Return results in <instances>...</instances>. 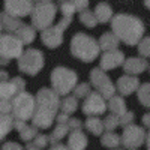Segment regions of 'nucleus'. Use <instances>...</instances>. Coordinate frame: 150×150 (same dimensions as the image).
<instances>
[{"label":"nucleus","instance_id":"obj_22","mask_svg":"<svg viewBox=\"0 0 150 150\" xmlns=\"http://www.w3.org/2000/svg\"><path fill=\"white\" fill-rule=\"evenodd\" d=\"M110 108L111 111H114V112H123L125 114V102H123V99L122 98H112L111 99V102H110Z\"/></svg>","mask_w":150,"mask_h":150},{"label":"nucleus","instance_id":"obj_4","mask_svg":"<svg viewBox=\"0 0 150 150\" xmlns=\"http://www.w3.org/2000/svg\"><path fill=\"white\" fill-rule=\"evenodd\" d=\"M51 81H53L54 89H56L59 93H68L72 87H74L75 81H77V75H75V72H72V71H69V69L57 68V69L53 72Z\"/></svg>","mask_w":150,"mask_h":150},{"label":"nucleus","instance_id":"obj_18","mask_svg":"<svg viewBox=\"0 0 150 150\" xmlns=\"http://www.w3.org/2000/svg\"><path fill=\"white\" fill-rule=\"evenodd\" d=\"M96 17H98V20L101 21V23L108 21L111 18V9H110V6L105 5V3L98 5L96 6Z\"/></svg>","mask_w":150,"mask_h":150},{"label":"nucleus","instance_id":"obj_12","mask_svg":"<svg viewBox=\"0 0 150 150\" xmlns=\"http://www.w3.org/2000/svg\"><path fill=\"white\" fill-rule=\"evenodd\" d=\"M143 131L140 128H137V126H129L126 131H125V135H123V138L122 141L126 144L128 147H137V146H140L141 141H143Z\"/></svg>","mask_w":150,"mask_h":150},{"label":"nucleus","instance_id":"obj_33","mask_svg":"<svg viewBox=\"0 0 150 150\" xmlns=\"http://www.w3.org/2000/svg\"><path fill=\"white\" fill-rule=\"evenodd\" d=\"M117 125V119L116 117H108L107 120H105V126L110 129V128H114Z\"/></svg>","mask_w":150,"mask_h":150},{"label":"nucleus","instance_id":"obj_40","mask_svg":"<svg viewBox=\"0 0 150 150\" xmlns=\"http://www.w3.org/2000/svg\"><path fill=\"white\" fill-rule=\"evenodd\" d=\"M146 6H149V8H150V0H146Z\"/></svg>","mask_w":150,"mask_h":150},{"label":"nucleus","instance_id":"obj_16","mask_svg":"<svg viewBox=\"0 0 150 150\" xmlns=\"http://www.w3.org/2000/svg\"><path fill=\"white\" fill-rule=\"evenodd\" d=\"M86 144H87V140H86L84 134H81V132H74L72 134L71 140H69L71 150H83Z\"/></svg>","mask_w":150,"mask_h":150},{"label":"nucleus","instance_id":"obj_2","mask_svg":"<svg viewBox=\"0 0 150 150\" xmlns=\"http://www.w3.org/2000/svg\"><path fill=\"white\" fill-rule=\"evenodd\" d=\"M38 101H39V108H38V114L35 116V125L47 128L53 122L54 111L57 108V98L50 90H41V93L38 95Z\"/></svg>","mask_w":150,"mask_h":150},{"label":"nucleus","instance_id":"obj_19","mask_svg":"<svg viewBox=\"0 0 150 150\" xmlns=\"http://www.w3.org/2000/svg\"><path fill=\"white\" fill-rule=\"evenodd\" d=\"M11 117H8L6 114L5 116H0V140L3 138V137L9 132L11 129Z\"/></svg>","mask_w":150,"mask_h":150},{"label":"nucleus","instance_id":"obj_5","mask_svg":"<svg viewBox=\"0 0 150 150\" xmlns=\"http://www.w3.org/2000/svg\"><path fill=\"white\" fill-rule=\"evenodd\" d=\"M44 65V57L39 51H36V50H30L24 54V57L21 59L20 62V69L23 72H27L30 75L36 74L39 71Z\"/></svg>","mask_w":150,"mask_h":150},{"label":"nucleus","instance_id":"obj_30","mask_svg":"<svg viewBox=\"0 0 150 150\" xmlns=\"http://www.w3.org/2000/svg\"><path fill=\"white\" fill-rule=\"evenodd\" d=\"M140 53L144 56H150V38H146V39L141 42L140 45Z\"/></svg>","mask_w":150,"mask_h":150},{"label":"nucleus","instance_id":"obj_37","mask_svg":"<svg viewBox=\"0 0 150 150\" xmlns=\"http://www.w3.org/2000/svg\"><path fill=\"white\" fill-rule=\"evenodd\" d=\"M45 143H47V138H45V137H41V138H38V140H36V144L39 146V147H42Z\"/></svg>","mask_w":150,"mask_h":150},{"label":"nucleus","instance_id":"obj_27","mask_svg":"<svg viewBox=\"0 0 150 150\" xmlns=\"http://www.w3.org/2000/svg\"><path fill=\"white\" fill-rule=\"evenodd\" d=\"M2 20H5L3 21V27L5 29H8V30H15V29H18V27H15V26H18V21L15 20V18H9L6 14H2V17H0Z\"/></svg>","mask_w":150,"mask_h":150},{"label":"nucleus","instance_id":"obj_29","mask_svg":"<svg viewBox=\"0 0 150 150\" xmlns=\"http://www.w3.org/2000/svg\"><path fill=\"white\" fill-rule=\"evenodd\" d=\"M66 131H68V128L65 126L63 123H60L59 128H57V129L54 131V134H53V140H59V138H62V137H65Z\"/></svg>","mask_w":150,"mask_h":150},{"label":"nucleus","instance_id":"obj_11","mask_svg":"<svg viewBox=\"0 0 150 150\" xmlns=\"http://www.w3.org/2000/svg\"><path fill=\"white\" fill-rule=\"evenodd\" d=\"M30 2L29 0H6V9L14 15L24 17L30 12Z\"/></svg>","mask_w":150,"mask_h":150},{"label":"nucleus","instance_id":"obj_15","mask_svg":"<svg viewBox=\"0 0 150 150\" xmlns=\"http://www.w3.org/2000/svg\"><path fill=\"white\" fill-rule=\"evenodd\" d=\"M119 90L122 92V93H125V95H129V93H132L135 89H137V86H138V80H137L135 77H122L120 80H119Z\"/></svg>","mask_w":150,"mask_h":150},{"label":"nucleus","instance_id":"obj_3","mask_svg":"<svg viewBox=\"0 0 150 150\" xmlns=\"http://www.w3.org/2000/svg\"><path fill=\"white\" fill-rule=\"evenodd\" d=\"M71 50H72V54L75 57H78L84 62H90L98 56L99 45L93 41V38L86 36L83 33H78V35L74 36Z\"/></svg>","mask_w":150,"mask_h":150},{"label":"nucleus","instance_id":"obj_32","mask_svg":"<svg viewBox=\"0 0 150 150\" xmlns=\"http://www.w3.org/2000/svg\"><path fill=\"white\" fill-rule=\"evenodd\" d=\"M87 93H89V86L81 84V86L78 87L77 93H75V96H77V98H81V96H84V95H87Z\"/></svg>","mask_w":150,"mask_h":150},{"label":"nucleus","instance_id":"obj_14","mask_svg":"<svg viewBox=\"0 0 150 150\" xmlns=\"http://www.w3.org/2000/svg\"><path fill=\"white\" fill-rule=\"evenodd\" d=\"M123 56L119 51H107L102 56V68L105 69H111V68H116L122 63Z\"/></svg>","mask_w":150,"mask_h":150},{"label":"nucleus","instance_id":"obj_24","mask_svg":"<svg viewBox=\"0 0 150 150\" xmlns=\"http://www.w3.org/2000/svg\"><path fill=\"white\" fill-rule=\"evenodd\" d=\"M20 38L23 39V42H32L35 38V32L27 26H23V29L20 30Z\"/></svg>","mask_w":150,"mask_h":150},{"label":"nucleus","instance_id":"obj_39","mask_svg":"<svg viewBox=\"0 0 150 150\" xmlns=\"http://www.w3.org/2000/svg\"><path fill=\"white\" fill-rule=\"evenodd\" d=\"M51 150H66V149H65L63 146H56V147H53Z\"/></svg>","mask_w":150,"mask_h":150},{"label":"nucleus","instance_id":"obj_6","mask_svg":"<svg viewBox=\"0 0 150 150\" xmlns=\"http://www.w3.org/2000/svg\"><path fill=\"white\" fill-rule=\"evenodd\" d=\"M21 45L23 42L14 36L0 38V56H5L6 59L18 57L21 54Z\"/></svg>","mask_w":150,"mask_h":150},{"label":"nucleus","instance_id":"obj_7","mask_svg":"<svg viewBox=\"0 0 150 150\" xmlns=\"http://www.w3.org/2000/svg\"><path fill=\"white\" fill-rule=\"evenodd\" d=\"M56 14V8L53 5H41L36 8V12L33 15V23L38 26V29H45L50 23L53 21Z\"/></svg>","mask_w":150,"mask_h":150},{"label":"nucleus","instance_id":"obj_20","mask_svg":"<svg viewBox=\"0 0 150 150\" xmlns=\"http://www.w3.org/2000/svg\"><path fill=\"white\" fill-rule=\"evenodd\" d=\"M117 45V39L114 36H112L111 33H105L102 36V39H101V47L104 50H110L111 47H116Z\"/></svg>","mask_w":150,"mask_h":150},{"label":"nucleus","instance_id":"obj_10","mask_svg":"<svg viewBox=\"0 0 150 150\" xmlns=\"http://www.w3.org/2000/svg\"><path fill=\"white\" fill-rule=\"evenodd\" d=\"M92 81L93 84L98 87V89H101V92L105 95V96H111L112 92H114V87L112 84L108 81V78L105 77V74H102L99 69H95L92 72Z\"/></svg>","mask_w":150,"mask_h":150},{"label":"nucleus","instance_id":"obj_36","mask_svg":"<svg viewBox=\"0 0 150 150\" xmlns=\"http://www.w3.org/2000/svg\"><path fill=\"white\" fill-rule=\"evenodd\" d=\"M131 120H132V114H126V116L122 119V125H128Z\"/></svg>","mask_w":150,"mask_h":150},{"label":"nucleus","instance_id":"obj_26","mask_svg":"<svg viewBox=\"0 0 150 150\" xmlns=\"http://www.w3.org/2000/svg\"><path fill=\"white\" fill-rule=\"evenodd\" d=\"M62 108H63V111L68 112V114L75 111V108H77V99L75 98H66L63 101V104H62Z\"/></svg>","mask_w":150,"mask_h":150},{"label":"nucleus","instance_id":"obj_35","mask_svg":"<svg viewBox=\"0 0 150 150\" xmlns=\"http://www.w3.org/2000/svg\"><path fill=\"white\" fill-rule=\"evenodd\" d=\"M9 110H11V104L9 102H0V112H9Z\"/></svg>","mask_w":150,"mask_h":150},{"label":"nucleus","instance_id":"obj_25","mask_svg":"<svg viewBox=\"0 0 150 150\" xmlns=\"http://www.w3.org/2000/svg\"><path fill=\"white\" fill-rule=\"evenodd\" d=\"M102 144L107 147H116L119 144V137L116 134H107L105 137H102Z\"/></svg>","mask_w":150,"mask_h":150},{"label":"nucleus","instance_id":"obj_8","mask_svg":"<svg viewBox=\"0 0 150 150\" xmlns=\"http://www.w3.org/2000/svg\"><path fill=\"white\" fill-rule=\"evenodd\" d=\"M33 111V98L27 93H21L14 102V112L20 119H29Z\"/></svg>","mask_w":150,"mask_h":150},{"label":"nucleus","instance_id":"obj_31","mask_svg":"<svg viewBox=\"0 0 150 150\" xmlns=\"http://www.w3.org/2000/svg\"><path fill=\"white\" fill-rule=\"evenodd\" d=\"M33 135H36V132H35L33 128H26V126H24V129L21 131V137H23L24 140H30Z\"/></svg>","mask_w":150,"mask_h":150},{"label":"nucleus","instance_id":"obj_21","mask_svg":"<svg viewBox=\"0 0 150 150\" xmlns=\"http://www.w3.org/2000/svg\"><path fill=\"white\" fill-rule=\"evenodd\" d=\"M138 96H140V101L144 105L150 107V84H144L141 87L140 92H138Z\"/></svg>","mask_w":150,"mask_h":150},{"label":"nucleus","instance_id":"obj_34","mask_svg":"<svg viewBox=\"0 0 150 150\" xmlns=\"http://www.w3.org/2000/svg\"><path fill=\"white\" fill-rule=\"evenodd\" d=\"M3 150H23V149H21V146H18V144H15V143H8V144L3 147Z\"/></svg>","mask_w":150,"mask_h":150},{"label":"nucleus","instance_id":"obj_23","mask_svg":"<svg viewBox=\"0 0 150 150\" xmlns=\"http://www.w3.org/2000/svg\"><path fill=\"white\" fill-rule=\"evenodd\" d=\"M86 126H87V129H89L90 132L99 135V134H101V131H102V122H99L96 119H90L89 122H87Z\"/></svg>","mask_w":150,"mask_h":150},{"label":"nucleus","instance_id":"obj_17","mask_svg":"<svg viewBox=\"0 0 150 150\" xmlns=\"http://www.w3.org/2000/svg\"><path fill=\"white\" fill-rule=\"evenodd\" d=\"M125 69L129 74H138L146 69V62L140 59H129L126 62V65H125Z\"/></svg>","mask_w":150,"mask_h":150},{"label":"nucleus","instance_id":"obj_38","mask_svg":"<svg viewBox=\"0 0 150 150\" xmlns=\"http://www.w3.org/2000/svg\"><path fill=\"white\" fill-rule=\"evenodd\" d=\"M144 125L150 126V114H149V116H144Z\"/></svg>","mask_w":150,"mask_h":150},{"label":"nucleus","instance_id":"obj_28","mask_svg":"<svg viewBox=\"0 0 150 150\" xmlns=\"http://www.w3.org/2000/svg\"><path fill=\"white\" fill-rule=\"evenodd\" d=\"M93 14H90V12H84V14L81 15V21L84 23V24H87L89 27H93L95 24H96V20L92 17Z\"/></svg>","mask_w":150,"mask_h":150},{"label":"nucleus","instance_id":"obj_1","mask_svg":"<svg viewBox=\"0 0 150 150\" xmlns=\"http://www.w3.org/2000/svg\"><path fill=\"white\" fill-rule=\"evenodd\" d=\"M112 27L120 39H123L129 45L138 42L143 35V23L138 18L129 15H117L112 20Z\"/></svg>","mask_w":150,"mask_h":150},{"label":"nucleus","instance_id":"obj_9","mask_svg":"<svg viewBox=\"0 0 150 150\" xmlns=\"http://www.w3.org/2000/svg\"><path fill=\"white\" fill-rule=\"evenodd\" d=\"M83 111H84V114H102L105 111L104 99L98 93H92L86 99V102L83 105Z\"/></svg>","mask_w":150,"mask_h":150},{"label":"nucleus","instance_id":"obj_13","mask_svg":"<svg viewBox=\"0 0 150 150\" xmlns=\"http://www.w3.org/2000/svg\"><path fill=\"white\" fill-rule=\"evenodd\" d=\"M62 32H63V30H62L59 26L54 27V29H50V30L42 33V39H44V42L48 47H57L62 42V36H60Z\"/></svg>","mask_w":150,"mask_h":150}]
</instances>
